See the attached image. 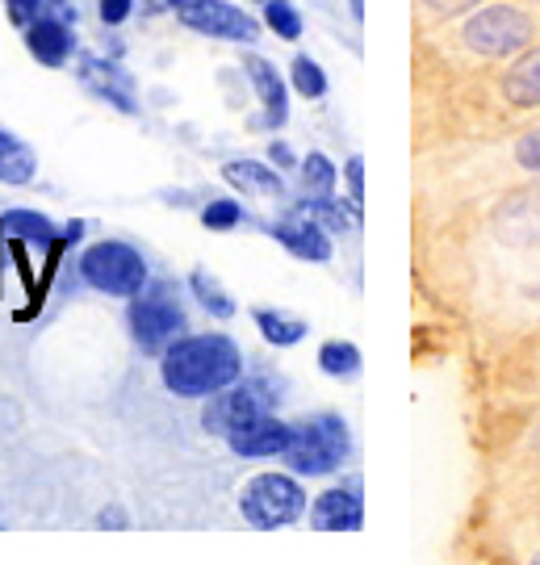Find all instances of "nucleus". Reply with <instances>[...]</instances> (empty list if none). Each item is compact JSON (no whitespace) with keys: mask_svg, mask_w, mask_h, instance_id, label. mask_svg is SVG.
Returning a JSON list of instances; mask_svg holds the SVG:
<instances>
[{"mask_svg":"<svg viewBox=\"0 0 540 565\" xmlns=\"http://www.w3.org/2000/svg\"><path fill=\"white\" fill-rule=\"evenodd\" d=\"M432 13H441V18H448V13H460V9H469V4H478V0H423Z\"/></svg>","mask_w":540,"mask_h":565,"instance_id":"nucleus-32","label":"nucleus"},{"mask_svg":"<svg viewBox=\"0 0 540 565\" xmlns=\"http://www.w3.org/2000/svg\"><path fill=\"white\" fill-rule=\"evenodd\" d=\"M273 235H277L298 260H310V264H327L331 260V239H327V231H322V223H315L310 214H294V218H285V223L268 226Z\"/></svg>","mask_w":540,"mask_h":565,"instance_id":"nucleus-10","label":"nucleus"},{"mask_svg":"<svg viewBox=\"0 0 540 565\" xmlns=\"http://www.w3.org/2000/svg\"><path fill=\"white\" fill-rule=\"evenodd\" d=\"M298 210L301 214H310L315 223L331 226V231H352V214H348L340 202H331V198H306Z\"/></svg>","mask_w":540,"mask_h":565,"instance_id":"nucleus-24","label":"nucleus"},{"mask_svg":"<svg viewBox=\"0 0 540 565\" xmlns=\"http://www.w3.org/2000/svg\"><path fill=\"white\" fill-rule=\"evenodd\" d=\"M502 93H507V102L520 105V109L540 105V51H528L523 60H516V67L502 81Z\"/></svg>","mask_w":540,"mask_h":565,"instance_id":"nucleus-17","label":"nucleus"},{"mask_svg":"<svg viewBox=\"0 0 540 565\" xmlns=\"http://www.w3.org/2000/svg\"><path fill=\"white\" fill-rule=\"evenodd\" d=\"M319 364H322V373H327V377H357V373H360L357 343H343V340L322 343Z\"/></svg>","mask_w":540,"mask_h":565,"instance_id":"nucleus-22","label":"nucleus"},{"mask_svg":"<svg viewBox=\"0 0 540 565\" xmlns=\"http://www.w3.org/2000/svg\"><path fill=\"white\" fill-rule=\"evenodd\" d=\"M81 81L97 93V97H105V102H114L121 109V114H135V88H130V81L121 76L114 63L105 60H84L81 63Z\"/></svg>","mask_w":540,"mask_h":565,"instance_id":"nucleus-15","label":"nucleus"},{"mask_svg":"<svg viewBox=\"0 0 540 565\" xmlns=\"http://www.w3.org/2000/svg\"><path fill=\"white\" fill-rule=\"evenodd\" d=\"M348 189H352V202L364 198V163L360 160H348Z\"/></svg>","mask_w":540,"mask_h":565,"instance_id":"nucleus-31","label":"nucleus"},{"mask_svg":"<svg viewBox=\"0 0 540 565\" xmlns=\"http://www.w3.org/2000/svg\"><path fill=\"white\" fill-rule=\"evenodd\" d=\"M34 172H39L34 151L21 139L0 130V184H25V181H34Z\"/></svg>","mask_w":540,"mask_h":565,"instance_id":"nucleus-19","label":"nucleus"},{"mask_svg":"<svg viewBox=\"0 0 540 565\" xmlns=\"http://www.w3.org/2000/svg\"><path fill=\"white\" fill-rule=\"evenodd\" d=\"M81 235H84V223H72L67 231H63V239H67V243H76Z\"/></svg>","mask_w":540,"mask_h":565,"instance_id":"nucleus-35","label":"nucleus"},{"mask_svg":"<svg viewBox=\"0 0 540 565\" xmlns=\"http://www.w3.org/2000/svg\"><path fill=\"white\" fill-rule=\"evenodd\" d=\"M264 21L277 30L280 39H298L301 34V18L289 0H264Z\"/></svg>","mask_w":540,"mask_h":565,"instance_id":"nucleus-26","label":"nucleus"},{"mask_svg":"<svg viewBox=\"0 0 540 565\" xmlns=\"http://www.w3.org/2000/svg\"><path fill=\"white\" fill-rule=\"evenodd\" d=\"M495 231L507 243H537L540 239V193L537 189H523L511 202L499 205L495 214Z\"/></svg>","mask_w":540,"mask_h":565,"instance_id":"nucleus-11","label":"nucleus"},{"mask_svg":"<svg viewBox=\"0 0 540 565\" xmlns=\"http://www.w3.org/2000/svg\"><path fill=\"white\" fill-rule=\"evenodd\" d=\"M247 76H252V84H256V97H261L264 114L256 118V126L261 130H277V126H285V118H289V102H285V84H280L277 67L268 60H261V55H247Z\"/></svg>","mask_w":540,"mask_h":565,"instance_id":"nucleus-12","label":"nucleus"},{"mask_svg":"<svg viewBox=\"0 0 540 565\" xmlns=\"http://www.w3.org/2000/svg\"><path fill=\"white\" fill-rule=\"evenodd\" d=\"M51 18L67 21V25H76V9L67 4V0H51Z\"/></svg>","mask_w":540,"mask_h":565,"instance_id":"nucleus-33","label":"nucleus"},{"mask_svg":"<svg viewBox=\"0 0 540 565\" xmlns=\"http://www.w3.org/2000/svg\"><path fill=\"white\" fill-rule=\"evenodd\" d=\"M189 285H193L198 302L205 306V310H210L214 319H231V315H235V302L226 298V289H222V285L214 281L210 273H193V277H189Z\"/></svg>","mask_w":540,"mask_h":565,"instance_id":"nucleus-23","label":"nucleus"},{"mask_svg":"<svg viewBox=\"0 0 540 565\" xmlns=\"http://www.w3.org/2000/svg\"><path fill=\"white\" fill-rule=\"evenodd\" d=\"M256 323H261L264 340L277 343V348H289V343H298L301 335H306V323L294 319V315H280V310H261Z\"/></svg>","mask_w":540,"mask_h":565,"instance_id":"nucleus-21","label":"nucleus"},{"mask_svg":"<svg viewBox=\"0 0 540 565\" xmlns=\"http://www.w3.org/2000/svg\"><path fill=\"white\" fill-rule=\"evenodd\" d=\"M46 4V0H4V9H9V18H13V25H34V18H39V9Z\"/></svg>","mask_w":540,"mask_h":565,"instance_id":"nucleus-28","label":"nucleus"},{"mask_svg":"<svg viewBox=\"0 0 540 565\" xmlns=\"http://www.w3.org/2000/svg\"><path fill=\"white\" fill-rule=\"evenodd\" d=\"M222 177L235 184L240 193H261V198H277L280 193V177L273 168H264L261 160H235L222 168Z\"/></svg>","mask_w":540,"mask_h":565,"instance_id":"nucleus-18","label":"nucleus"},{"mask_svg":"<svg viewBox=\"0 0 540 565\" xmlns=\"http://www.w3.org/2000/svg\"><path fill=\"white\" fill-rule=\"evenodd\" d=\"M289 76H294V88H298L301 97H310V102L327 93V76H322V67L315 60H306V55H298V60H294Z\"/></svg>","mask_w":540,"mask_h":565,"instance_id":"nucleus-25","label":"nucleus"},{"mask_svg":"<svg viewBox=\"0 0 540 565\" xmlns=\"http://www.w3.org/2000/svg\"><path fill=\"white\" fill-rule=\"evenodd\" d=\"M465 42L478 51V55H490V60H502V55H516L532 42V18L511 9V4H495V9H481L465 21Z\"/></svg>","mask_w":540,"mask_h":565,"instance_id":"nucleus-5","label":"nucleus"},{"mask_svg":"<svg viewBox=\"0 0 540 565\" xmlns=\"http://www.w3.org/2000/svg\"><path fill=\"white\" fill-rule=\"evenodd\" d=\"M306 511V494L285 473H261L243 486V515L256 527H285Z\"/></svg>","mask_w":540,"mask_h":565,"instance_id":"nucleus-4","label":"nucleus"},{"mask_svg":"<svg viewBox=\"0 0 540 565\" xmlns=\"http://www.w3.org/2000/svg\"><path fill=\"white\" fill-rule=\"evenodd\" d=\"M301 193L306 198H331L336 193V163L319 151L306 156V163H301Z\"/></svg>","mask_w":540,"mask_h":565,"instance_id":"nucleus-20","label":"nucleus"},{"mask_svg":"<svg viewBox=\"0 0 540 565\" xmlns=\"http://www.w3.org/2000/svg\"><path fill=\"white\" fill-rule=\"evenodd\" d=\"M201 223L210 226V231H231V226L243 223V210L240 202H210L201 210Z\"/></svg>","mask_w":540,"mask_h":565,"instance_id":"nucleus-27","label":"nucleus"},{"mask_svg":"<svg viewBox=\"0 0 540 565\" xmlns=\"http://www.w3.org/2000/svg\"><path fill=\"white\" fill-rule=\"evenodd\" d=\"M256 415H264V394L252 385H226L219 394H210V403L201 411V427L210 436H231L243 424H252Z\"/></svg>","mask_w":540,"mask_h":565,"instance_id":"nucleus-8","label":"nucleus"},{"mask_svg":"<svg viewBox=\"0 0 540 565\" xmlns=\"http://www.w3.org/2000/svg\"><path fill=\"white\" fill-rule=\"evenodd\" d=\"M0 235H4V239H21L25 247H46V252L60 247L55 223L34 214V210H9V214L0 218Z\"/></svg>","mask_w":540,"mask_h":565,"instance_id":"nucleus-16","label":"nucleus"},{"mask_svg":"<svg viewBox=\"0 0 540 565\" xmlns=\"http://www.w3.org/2000/svg\"><path fill=\"white\" fill-rule=\"evenodd\" d=\"M130 9H135V0H100V21L118 25V21L130 18Z\"/></svg>","mask_w":540,"mask_h":565,"instance_id":"nucleus-30","label":"nucleus"},{"mask_svg":"<svg viewBox=\"0 0 540 565\" xmlns=\"http://www.w3.org/2000/svg\"><path fill=\"white\" fill-rule=\"evenodd\" d=\"M348 4H352V13H357V18H364V0H348Z\"/></svg>","mask_w":540,"mask_h":565,"instance_id":"nucleus-36","label":"nucleus"},{"mask_svg":"<svg viewBox=\"0 0 540 565\" xmlns=\"http://www.w3.org/2000/svg\"><path fill=\"white\" fill-rule=\"evenodd\" d=\"M516 160H520L528 172H540V130H532V135H523V139L516 142Z\"/></svg>","mask_w":540,"mask_h":565,"instance_id":"nucleus-29","label":"nucleus"},{"mask_svg":"<svg viewBox=\"0 0 540 565\" xmlns=\"http://www.w3.org/2000/svg\"><path fill=\"white\" fill-rule=\"evenodd\" d=\"M180 21L198 34H210V39H226V42H256L261 39V25L240 13L235 4L226 0H189L180 4Z\"/></svg>","mask_w":540,"mask_h":565,"instance_id":"nucleus-7","label":"nucleus"},{"mask_svg":"<svg viewBox=\"0 0 540 565\" xmlns=\"http://www.w3.org/2000/svg\"><path fill=\"white\" fill-rule=\"evenodd\" d=\"M130 331H135L139 348H147V352H163L184 331V310H180V302L172 298L168 285H151V289L135 294V302H130Z\"/></svg>","mask_w":540,"mask_h":565,"instance_id":"nucleus-6","label":"nucleus"},{"mask_svg":"<svg viewBox=\"0 0 540 565\" xmlns=\"http://www.w3.org/2000/svg\"><path fill=\"white\" fill-rule=\"evenodd\" d=\"M243 373V352L226 335H184L163 348V385L180 398H210Z\"/></svg>","mask_w":540,"mask_h":565,"instance_id":"nucleus-1","label":"nucleus"},{"mask_svg":"<svg viewBox=\"0 0 540 565\" xmlns=\"http://www.w3.org/2000/svg\"><path fill=\"white\" fill-rule=\"evenodd\" d=\"M289 436H294V427L280 424V419H273V415L264 411L252 424H243L240 431H231L226 445L235 448L240 457H280V452L289 448Z\"/></svg>","mask_w":540,"mask_h":565,"instance_id":"nucleus-9","label":"nucleus"},{"mask_svg":"<svg viewBox=\"0 0 540 565\" xmlns=\"http://www.w3.org/2000/svg\"><path fill=\"white\" fill-rule=\"evenodd\" d=\"M168 4H177V9H180V4H189V0H168Z\"/></svg>","mask_w":540,"mask_h":565,"instance_id":"nucleus-37","label":"nucleus"},{"mask_svg":"<svg viewBox=\"0 0 540 565\" xmlns=\"http://www.w3.org/2000/svg\"><path fill=\"white\" fill-rule=\"evenodd\" d=\"M280 457L301 478L336 473L340 461L348 457V424H343L340 415H315V419H306L301 427H294L289 448Z\"/></svg>","mask_w":540,"mask_h":565,"instance_id":"nucleus-2","label":"nucleus"},{"mask_svg":"<svg viewBox=\"0 0 540 565\" xmlns=\"http://www.w3.org/2000/svg\"><path fill=\"white\" fill-rule=\"evenodd\" d=\"M81 277L100 294H114V298H135L142 285H147V264L130 243H97L88 247L81 260Z\"/></svg>","mask_w":540,"mask_h":565,"instance_id":"nucleus-3","label":"nucleus"},{"mask_svg":"<svg viewBox=\"0 0 540 565\" xmlns=\"http://www.w3.org/2000/svg\"><path fill=\"white\" fill-rule=\"evenodd\" d=\"M315 527L322 532H357L360 520H364V503H360L357 486H340V490H327L319 494V503L310 511Z\"/></svg>","mask_w":540,"mask_h":565,"instance_id":"nucleus-13","label":"nucleus"},{"mask_svg":"<svg viewBox=\"0 0 540 565\" xmlns=\"http://www.w3.org/2000/svg\"><path fill=\"white\" fill-rule=\"evenodd\" d=\"M25 46L39 63L60 67L72 55V30L60 18H34V25H25Z\"/></svg>","mask_w":540,"mask_h":565,"instance_id":"nucleus-14","label":"nucleus"},{"mask_svg":"<svg viewBox=\"0 0 540 565\" xmlns=\"http://www.w3.org/2000/svg\"><path fill=\"white\" fill-rule=\"evenodd\" d=\"M273 160H277L280 168H289V163H294V151H289L285 142H277V147H273Z\"/></svg>","mask_w":540,"mask_h":565,"instance_id":"nucleus-34","label":"nucleus"}]
</instances>
